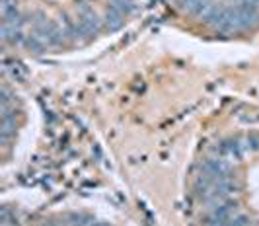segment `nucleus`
I'll return each instance as SVG.
<instances>
[{
  "label": "nucleus",
  "instance_id": "f03ea898",
  "mask_svg": "<svg viewBox=\"0 0 259 226\" xmlns=\"http://www.w3.org/2000/svg\"><path fill=\"white\" fill-rule=\"evenodd\" d=\"M45 226H61V224H57V222H51V224H45Z\"/></svg>",
  "mask_w": 259,
  "mask_h": 226
},
{
  "label": "nucleus",
  "instance_id": "f257e3e1",
  "mask_svg": "<svg viewBox=\"0 0 259 226\" xmlns=\"http://www.w3.org/2000/svg\"><path fill=\"white\" fill-rule=\"evenodd\" d=\"M105 24H107V27L111 31H115V29H119V27L123 26V14L115 12V10H109L107 18H105Z\"/></svg>",
  "mask_w": 259,
  "mask_h": 226
}]
</instances>
